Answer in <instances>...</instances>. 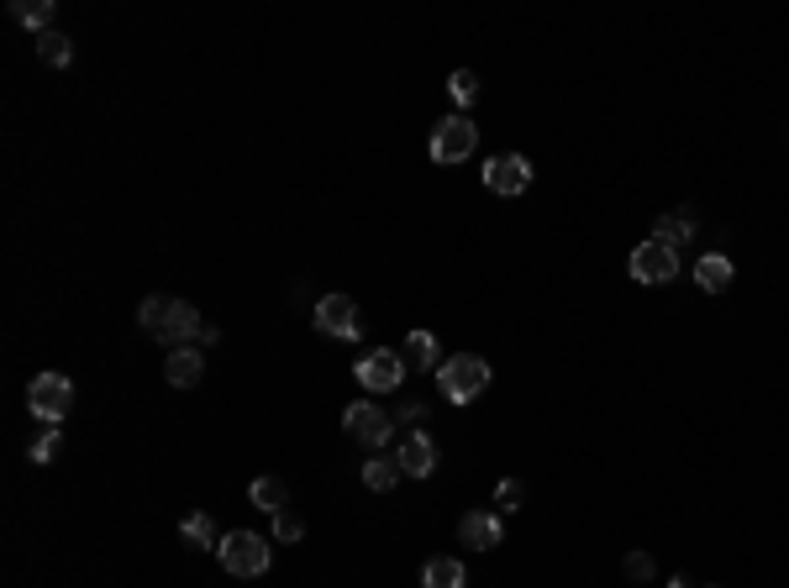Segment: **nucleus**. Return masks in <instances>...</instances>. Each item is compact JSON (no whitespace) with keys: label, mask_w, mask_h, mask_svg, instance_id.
<instances>
[{"label":"nucleus","mask_w":789,"mask_h":588,"mask_svg":"<svg viewBox=\"0 0 789 588\" xmlns=\"http://www.w3.org/2000/svg\"><path fill=\"white\" fill-rule=\"evenodd\" d=\"M632 279H638V284H668V279H679V253L664 247L658 236H647L638 253H632Z\"/></svg>","instance_id":"6e6552de"},{"label":"nucleus","mask_w":789,"mask_h":588,"mask_svg":"<svg viewBox=\"0 0 789 588\" xmlns=\"http://www.w3.org/2000/svg\"><path fill=\"white\" fill-rule=\"evenodd\" d=\"M394 463H400V473H411V478H426V473L437 468V441L426 437V431H411V437L400 441Z\"/></svg>","instance_id":"f8f14e48"},{"label":"nucleus","mask_w":789,"mask_h":588,"mask_svg":"<svg viewBox=\"0 0 789 588\" xmlns=\"http://www.w3.org/2000/svg\"><path fill=\"white\" fill-rule=\"evenodd\" d=\"M359 383H364L368 394H390V389H400V379H405V357L390 353V347H374L368 357H359Z\"/></svg>","instance_id":"0eeeda50"},{"label":"nucleus","mask_w":789,"mask_h":588,"mask_svg":"<svg viewBox=\"0 0 789 588\" xmlns=\"http://www.w3.org/2000/svg\"><path fill=\"white\" fill-rule=\"evenodd\" d=\"M137 321L148 336H158L163 347H184L190 336H206V321H201V310L195 305H184L174 294H148L143 299V310H137Z\"/></svg>","instance_id":"f257e3e1"},{"label":"nucleus","mask_w":789,"mask_h":588,"mask_svg":"<svg viewBox=\"0 0 789 588\" xmlns=\"http://www.w3.org/2000/svg\"><path fill=\"white\" fill-rule=\"evenodd\" d=\"M485 184L495 195H526V184H532V163L521 158V152H500V158H489L485 163Z\"/></svg>","instance_id":"9d476101"},{"label":"nucleus","mask_w":789,"mask_h":588,"mask_svg":"<svg viewBox=\"0 0 789 588\" xmlns=\"http://www.w3.org/2000/svg\"><path fill=\"white\" fill-rule=\"evenodd\" d=\"M216 552H221V567H227L232 578H258V573H269V541H264L258 530H232Z\"/></svg>","instance_id":"20e7f679"},{"label":"nucleus","mask_w":789,"mask_h":588,"mask_svg":"<svg viewBox=\"0 0 789 588\" xmlns=\"http://www.w3.org/2000/svg\"><path fill=\"white\" fill-rule=\"evenodd\" d=\"M422 588H463V562L458 558H432L422 567Z\"/></svg>","instance_id":"a211bd4d"},{"label":"nucleus","mask_w":789,"mask_h":588,"mask_svg":"<svg viewBox=\"0 0 789 588\" xmlns=\"http://www.w3.org/2000/svg\"><path fill=\"white\" fill-rule=\"evenodd\" d=\"M521 500H526V489H521L517 478H506V483L495 489V515H511V510H521Z\"/></svg>","instance_id":"393cba45"},{"label":"nucleus","mask_w":789,"mask_h":588,"mask_svg":"<svg viewBox=\"0 0 789 588\" xmlns=\"http://www.w3.org/2000/svg\"><path fill=\"white\" fill-rule=\"evenodd\" d=\"M653 236H658L664 247H673V253H679V247H684V242L695 236V216H690V210H668L664 221L653 226Z\"/></svg>","instance_id":"dca6fc26"},{"label":"nucleus","mask_w":789,"mask_h":588,"mask_svg":"<svg viewBox=\"0 0 789 588\" xmlns=\"http://www.w3.org/2000/svg\"><path fill=\"white\" fill-rule=\"evenodd\" d=\"M653 573H658V567H653V558H647V552H632V558H627V578H638V584H647Z\"/></svg>","instance_id":"bb28decb"},{"label":"nucleus","mask_w":789,"mask_h":588,"mask_svg":"<svg viewBox=\"0 0 789 588\" xmlns=\"http://www.w3.org/2000/svg\"><path fill=\"white\" fill-rule=\"evenodd\" d=\"M400 357H405L416 373H426V368H442V363H437V336H432V331H411V336H405V347H400Z\"/></svg>","instance_id":"f3484780"},{"label":"nucleus","mask_w":789,"mask_h":588,"mask_svg":"<svg viewBox=\"0 0 789 588\" xmlns=\"http://www.w3.org/2000/svg\"><path fill=\"white\" fill-rule=\"evenodd\" d=\"M695 284L705 294H727L731 290V258L727 253H705L695 264Z\"/></svg>","instance_id":"4468645a"},{"label":"nucleus","mask_w":789,"mask_h":588,"mask_svg":"<svg viewBox=\"0 0 789 588\" xmlns=\"http://www.w3.org/2000/svg\"><path fill=\"white\" fill-rule=\"evenodd\" d=\"M448 95H453L458 106H474V100H480V74H474V69H453V74H448Z\"/></svg>","instance_id":"5701e85b"},{"label":"nucleus","mask_w":789,"mask_h":588,"mask_svg":"<svg viewBox=\"0 0 789 588\" xmlns=\"http://www.w3.org/2000/svg\"><path fill=\"white\" fill-rule=\"evenodd\" d=\"M27 411L32 420H43V426H59L63 415L74 411V379H63V373H37L27 389Z\"/></svg>","instance_id":"7ed1b4c3"},{"label":"nucleus","mask_w":789,"mask_h":588,"mask_svg":"<svg viewBox=\"0 0 789 588\" xmlns=\"http://www.w3.org/2000/svg\"><path fill=\"white\" fill-rule=\"evenodd\" d=\"M458 536H463V547H474V552H495L500 536H506V526H500L495 510H469V515L458 520Z\"/></svg>","instance_id":"9b49d317"},{"label":"nucleus","mask_w":789,"mask_h":588,"mask_svg":"<svg viewBox=\"0 0 789 588\" xmlns=\"http://www.w3.org/2000/svg\"><path fill=\"white\" fill-rule=\"evenodd\" d=\"M342 420H348V437L364 441V446H385V441L394 437V420L379 411L374 400H359V405H348V415H342Z\"/></svg>","instance_id":"1a4fd4ad"},{"label":"nucleus","mask_w":789,"mask_h":588,"mask_svg":"<svg viewBox=\"0 0 789 588\" xmlns=\"http://www.w3.org/2000/svg\"><path fill=\"white\" fill-rule=\"evenodd\" d=\"M480 147V126L469 117H448L432 126V163H463Z\"/></svg>","instance_id":"39448f33"},{"label":"nucleus","mask_w":789,"mask_h":588,"mask_svg":"<svg viewBox=\"0 0 789 588\" xmlns=\"http://www.w3.org/2000/svg\"><path fill=\"white\" fill-rule=\"evenodd\" d=\"M247 500L258 504V510H269V515H279V510H290V489H284V478H274V473H264V478H253Z\"/></svg>","instance_id":"2eb2a0df"},{"label":"nucleus","mask_w":789,"mask_h":588,"mask_svg":"<svg viewBox=\"0 0 789 588\" xmlns=\"http://www.w3.org/2000/svg\"><path fill=\"white\" fill-rule=\"evenodd\" d=\"M163 379L174 383V389H195V383L206 379V357L195 353V347H174L169 363H163Z\"/></svg>","instance_id":"ddd939ff"},{"label":"nucleus","mask_w":789,"mask_h":588,"mask_svg":"<svg viewBox=\"0 0 789 588\" xmlns=\"http://www.w3.org/2000/svg\"><path fill=\"white\" fill-rule=\"evenodd\" d=\"M180 536H184V547H216V526H211V515L206 510H195V515H184L180 520Z\"/></svg>","instance_id":"aec40b11"},{"label":"nucleus","mask_w":789,"mask_h":588,"mask_svg":"<svg viewBox=\"0 0 789 588\" xmlns=\"http://www.w3.org/2000/svg\"><path fill=\"white\" fill-rule=\"evenodd\" d=\"M274 536H279V541H301L305 520L301 515H290V510H279V515H274Z\"/></svg>","instance_id":"a878e982"},{"label":"nucleus","mask_w":789,"mask_h":588,"mask_svg":"<svg viewBox=\"0 0 789 588\" xmlns=\"http://www.w3.org/2000/svg\"><path fill=\"white\" fill-rule=\"evenodd\" d=\"M364 483L374 489V494L394 489V483H400V463H394V457H368V463H364Z\"/></svg>","instance_id":"412c9836"},{"label":"nucleus","mask_w":789,"mask_h":588,"mask_svg":"<svg viewBox=\"0 0 789 588\" xmlns=\"http://www.w3.org/2000/svg\"><path fill=\"white\" fill-rule=\"evenodd\" d=\"M11 16L43 37V32H48V22H53V0H16V5H11Z\"/></svg>","instance_id":"6ab92c4d"},{"label":"nucleus","mask_w":789,"mask_h":588,"mask_svg":"<svg viewBox=\"0 0 789 588\" xmlns=\"http://www.w3.org/2000/svg\"><path fill=\"white\" fill-rule=\"evenodd\" d=\"M316 331H321V336H337V342H359L364 326H359L353 294H321V305H316Z\"/></svg>","instance_id":"423d86ee"},{"label":"nucleus","mask_w":789,"mask_h":588,"mask_svg":"<svg viewBox=\"0 0 789 588\" xmlns=\"http://www.w3.org/2000/svg\"><path fill=\"white\" fill-rule=\"evenodd\" d=\"M485 383H489V363H485V357H474V353H458V357H448V363L437 368V389H442L453 405L480 400V394H485Z\"/></svg>","instance_id":"f03ea898"},{"label":"nucleus","mask_w":789,"mask_h":588,"mask_svg":"<svg viewBox=\"0 0 789 588\" xmlns=\"http://www.w3.org/2000/svg\"><path fill=\"white\" fill-rule=\"evenodd\" d=\"M37 53H43V59H48V63H59V69H63V63H74V42H69L63 32H53V27H48V32H43V37H37Z\"/></svg>","instance_id":"4be33fe9"},{"label":"nucleus","mask_w":789,"mask_h":588,"mask_svg":"<svg viewBox=\"0 0 789 588\" xmlns=\"http://www.w3.org/2000/svg\"><path fill=\"white\" fill-rule=\"evenodd\" d=\"M59 441H63V437H59V426H48V431H43V437H37V441L27 446V457L37 463V468H48V463L59 457Z\"/></svg>","instance_id":"b1692460"}]
</instances>
